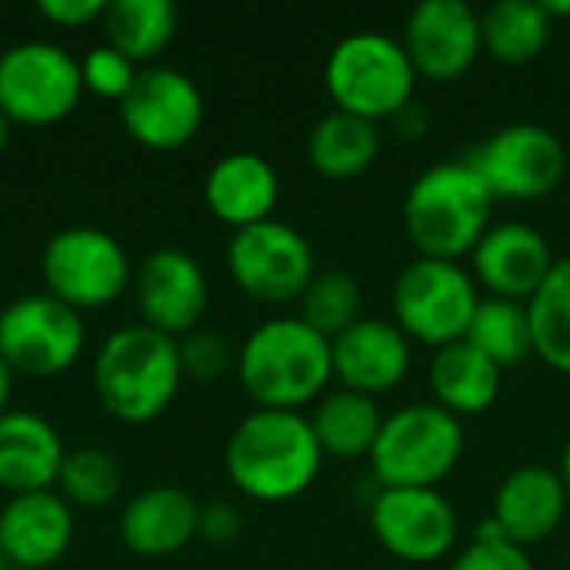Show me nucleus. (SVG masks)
Masks as SVG:
<instances>
[{
    "label": "nucleus",
    "instance_id": "nucleus-1",
    "mask_svg": "<svg viewBox=\"0 0 570 570\" xmlns=\"http://www.w3.org/2000/svg\"><path fill=\"white\" fill-rule=\"evenodd\" d=\"M224 468L230 484L257 504H287L307 494L324 468L311 417L301 411L254 407L227 438Z\"/></svg>",
    "mask_w": 570,
    "mask_h": 570
},
{
    "label": "nucleus",
    "instance_id": "nucleus-2",
    "mask_svg": "<svg viewBox=\"0 0 570 570\" xmlns=\"http://www.w3.org/2000/svg\"><path fill=\"white\" fill-rule=\"evenodd\" d=\"M234 371L257 407L304 411L331 391V341L301 317H274L244 337Z\"/></svg>",
    "mask_w": 570,
    "mask_h": 570
},
{
    "label": "nucleus",
    "instance_id": "nucleus-3",
    "mask_svg": "<svg viewBox=\"0 0 570 570\" xmlns=\"http://www.w3.org/2000/svg\"><path fill=\"white\" fill-rule=\"evenodd\" d=\"M94 394L100 407L120 424H150L177 397L184 384L180 347L174 337L127 324L104 337L90 367Z\"/></svg>",
    "mask_w": 570,
    "mask_h": 570
},
{
    "label": "nucleus",
    "instance_id": "nucleus-4",
    "mask_svg": "<svg viewBox=\"0 0 570 570\" xmlns=\"http://www.w3.org/2000/svg\"><path fill=\"white\" fill-rule=\"evenodd\" d=\"M494 194L471 160H444L414 177L404 194V230L417 257L464 261L494 227Z\"/></svg>",
    "mask_w": 570,
    "mask_h": 570
},
{
    "label": "nucleus",
    "instance_id": "nucleus-5",
    "mask_svg": "<svg viewBox=\"0 0 570 570\" xmlns=\"http://www.w3.org/2000/svg\"><path fill=\"white\" fill-rule=\"evenodd\" d=\"M468 448L464 424L434 401L407 404L384 414L381 434L367 458L377 488H441Z\"/></svg>",
    "mask_w": 570,
    "mask_h": 570
},
{
    "label": "nucleus",
    "instance_id": "nucleus-6",
    "mask_svg": "<svg viewBox=\"0 0 570 570\" xmlns=\"http://www.w3.org/2000/svg\"><path fill=\"white\" fill-rule=\"evenodd\" d=\"M324 87L334 100V110L381 124L414 100L417 73L397 37L357 30L331 47Z\"/></svg>",
    "mask_w": 570,
    "mask_h": 570
},
{
    "label": "nucleus",
    "instance_id": "nucleus-7",
    "mask_svg": "<svg viewBox=\"0 0 570 570\" xmlns=\"http://www.w3.org/2000/svg\"><path fill=\"white\" fill-rule=\"evenodd\" d=\"M478 304V281L458 261L414 257L391 287V321L411 344L434 351L468 337Z\"/></svg>",
    "mask_w": 570,
    "mask_h": 570
},
{
    "label": "nucleus",
    "instance_id": "nucleus-8",
    "mask_svg": "<svg viewBox=\"0 0 570 570\" xmlns=\"http://www.w3.org/2000/svg\"><path fill=\"white\" fill-rule=\"evenodd\" d=\"M134 271L127 247L110 230L90 224L57 230L40 254L47 294L80 314L117 304L134 284Z\"/></svg>",
    "mask_w": 570,
    "mask_h": 570
},
{
    "label": "nucleus",
    "instance_id": "nucleus-9",
    "mask_svg": "<svg viewBox=\"0 0 570 570\" xmlns=\"http://www.w3.org/2000/svg\"><path fill=\"white\" fill-rule=\"evenodd\" d=\"M83 347V314L47 291L13 297L0 311V357L13 371V377H60L80 361Z\"/></svg>",
    "mask_w": 570,
    "mask_h": 570
},
{
    "label": "nucleus",
    "instance_id": "nucleus-10",
    "mask_svg": "<svg viewBox=\"0 0 570 570\" xmlns=\"http://www.w3.org/2000/svg\"><path fill=\"white\" fill-rule=\"evenodd\" d=\"M83 100L80 60L50 40H23L0 53V110L17 127L67 120Z\"/></svg>",
    "mask_w": 570,
    "mask_h": 570
},
{
    "label": "nucleus",
    "instance_id": "nucleus-11",
    "mask_svg": "<svg viewBox=\"0 0 570 570\" xmlns=\"http://www.w3.org/2000/svg\"><path fill=\"white\" fill-rule=\"evenodd\" d=\"M224 261L240 294L274 307L301 301L317 274V257L311 240L297 227L277 217L234 230Z\"/></svg>",
    "mask_w": 570,
    "mask_h": 570
},
{
    "label": "nucleus",
    "instance_id": "nucleus-12",
    "mask_svg": "<svg viewBox=\"0 0 570 570\" xmlns=\"http://www.w3.org/2000/svg\"><path fill=\"white\" fill-rule=\"evenodd\" d=\"M468 160L494 200L534 204L551 197L568 177V150L561 137L551 127L531 120L494 130Z\"/></svg>",
    "mask_w": 570,
    "mask_h": 570
},
{
    "label": "nucleus",
    "instance_id": "nucleus-13",
    "mask_svg": "<svg viewBox=\"0 0 570 570\" xmlns=\"http://www.w3.org/2000/svg\"><path fill=\"white\" fill-rule=\"evenodd\" d=\"M367 528L391 558L417 568L451 558L461 538V518L441 488H377Z\"/></svg>",
    "mask_w": 570,
    "mask_h": 570
},
{
    "label": "nucleus",
    "instance_id": "nucleus-14",
    "mask_svg": "<svg viewBox=\"0 0 570 570\" xmlns=\"http://www.w3.org/2000/svg\"><path fill=\"white\" fill-rule=\"evenodd\" d=\"M204 114V94L194 77L167 63L140 67L134 87L117 104L124 134L157 154L187 147L200 134Z\"/></svg>",
    "mask_w": 570,
    "mask_h": 570
},
{
    "label": "nucleus",
    "instance_id": "nucleus-15",
    "mask_svg": "<svg viewBox=\"0 0 570 570\" xmlns=\"http://www.w3.org/2000/svg\"><path fill=\"white\" fill-rule=\"evenodd\" d=\"M401 47L417 80L454 83L484 53L481 13L464 0H424L407 13Z\"/></svg>",
    "mask_w": 570,
    "mask_h": 570
},
{
    "label": "nucleus",
    "instance_id": "nucleus-16",
    "mask_svg": "<svg viewBox=\"0 0 570 570\" xmlns=\"http://www.w3.org/2000/svg\"><path fill=\"white\" fill-rule=\"evenodd\" d=\"M130 291L140 324L174 341L197 331L210 304V284L204 264L180 247L150 250L137 264Z\"/></svg>",
    "mask_w": 570,
    "mask_h": 570
},
{
    "label": "nucleus",
    "instance_id": "nucleus-17",
    "mask_svg": "<svg viewBox=\"0 0 570 570\" xmlns=\"http://www.w3.org/2000/svg\"><path fill=\"white\" fill-rule=\"evenodd\" d=\"M554 261L558 257L538 227L524 220H501L474 247L471 271L488 297L528 304L548 281Z\"/></svg>",
    "mask_w": 570,
    "mask_h": 570
},
{
    "label": "nucleus",
    "instance_id": "nucleus-18",
    "mask_svg": "<svg viewBox=\"0 0 570 570\" xmlns=\"http://www.w3.org/2000/svg\"><path fill=\"white\" fill-rule=\"evenodd\" d=\"M411 341L394 321L361 317L331 341L334 381L344 391H357L374 401L404 384V377L411 374Z\"/></svg>",
    "mask_w": 570,
    "mask_h": 570
},
{
    "label": "nucleus",
    "instance_id": "nucleus-19",
    "mask_svg": "<svg viewBox=\"0 0 570 570\" xmlns=\"http://www.w3.org/2000/svg\"><path fill=\"white\" fill-rule=\"evenodd\" d=\"M570 494L554 468H514L494 491L491 524L518 548H534L558 534L568 518Z\"/></svg>",
    "mask_w": 570,
    "mask_h": 570
},
{
    "label": "nucleus",
    "instance_id": "nucleus-20",
    "mask_svg": "<svg viewBox=\"0 0 570 570\" xmlns=\"http://www.w3.org/2000/svg\"><path fill=\"white\" fill-rule=\"evenodd\" d=\"M73 531V508L57 491L17 494L0 508V548L10 568H53L70 551Z\"/></svg>",
    "mask_w": 570,
    "mask_h": 570
},
{
    "label": "nucleus",
    "instance_id": "nucleus-21",
    "mask_svg": "<svg viewBox=\"0 0 570 570\" xmlns=\"http://www.w3.org/2000/svg\"><path fill=\"white\" fill-rule=\"evenodd\" d=\"M120 544L137 558H170L200 534V501L174 484L134 494L117 518Z\"/></svg>",
    "mask_w": 570,
    "mask_h": 570
},
{
    "label": "nucleus",
    "instance_id": "nucleus-22",
    "mask_svg": "<svg viewBox=\"0 0 570 570\" xmlns=\"http://www.w3.org/2000/svg\"><path fill=\"white\" fill-rule=\"evenodd\" d=\"M277 200H281V177L274 164L254 150L224 154L204 177V204L230 230H244L271 220Z\"/></svg>",
    "mask_w": 570,
    "mask_h": 570
},
{
    "label": "nucleus",
    "instance_id": "nucleus-23",
    "mask_svg": "<svg viewBox=\"0 0 570 570\" xmlns=\"http://www.w3.org/2000/svg\"><path fill=\"white\" fill-rule=\"evenodd\" d=\"M63 458V438L47 417L13 407L0 417V491L10 498L53 491Z\"/></svg>",
    "mask_w": 570,
    "mask_h": 570
},
{
    "label": "nucleus",
    "instance_id": "nucleus-24",
    "mask_svg": "<svg viewBox=\"0 0 570 570\" xmlns=\"http://www.w3.org/2000/svg\"><path fill=\"white\" fill-rule=\"evenodd\" d=\"M501 381H504V371L468 341L434 351L431 371H428L434 404L454 414L458 421L491 411L501 397Z\"/></svg>",
    "mask_w": 570,
    "mask_h": 570
},
{
    "label": "nucleus",
    "instance_id": "nucleus-25",
    "mask_svg": "<svg viewBox=\"0 0 570 570\" xmlns=\"http://www.w3.org/2000/svg\"><path fill=\"white\" fill-rule=\"evenodd\" d=\"M384 414L381 404L357 391H327L311 414L314 438L324 451V458L334 461H367L374 451V441L381 434Z\"/></svg>",
    "mask_w": 570,
    "mask_h": 570
},
{
    "label": "nucleus",
    "instance_id": "nucleus-26",
    "mask_svg": "<svg viewBox=\"0 0 570 570\" xmlns=\"http://www.w3.org/2000/svg\"><path fill=\"white\" fill-rule=\"evenodd\" d=\"M381 154V130L344 110L324 114L307 134V164L324 180H354L374 167Z\"/></svg>",
    "mask_w": 570,
    "mask_h": 570
},
{
    "label": "nucleus",
    "instance_id": "nucleus-27",
    "mask_svg": "<svg viewBox=\"0 0 570 570\" xmlns=\"http://www.w3.org/2000/svg\"><path fill=\"white\" fill-rule=\"evenodd\" d=\"M104 43L137 67L154 60L177 37V7L170 0H110L100 17Z\"/></svg>",
    "mask_w": 570,
    "mask_h": 570
},
{
    "label": "nucleus",
    "instance_id": "nucleus-28",
    "mask_svg": "<svg viewBox=\"0 0 570 570\" xmlns=\"http://www.w3.org/2000/svg\"><path fill=\"white\" fill-rule=\"evenodd\" d=\"M484 53L504 67L534 63L554 37V20L541 0H498L481 13Z\"/></svg>",
    "mask_w": 570,
    "mask_h": 570
},
{
    "label": "nucleus",
    "instance_id": "nucleus-29",
    "mask_svg": "<svg viewBox=\"0 0 570 570\" xmlns=\"http://www.w3.org/2000/svg\"><path fill=\"white\" fill-rule=\"evenodd\" d=\"M464 341L471 347H478L488 361H494L501 371L524 364L528 357H534V334H531L528 304L501 301V297H481Z\"/></svg>",
    "mask_w": 570,
    "mask_h": 570
},
{
    "label": "nucleus",
    "instance_id": "nucleus-30",
    "mask_svg": "<svg viewBox=\"0 0 570 570\" xmlns=\"http://www.w3.org/2000/svg\"><path fill=\"white\" fill-rule=\"evenodd\" d=\"M534 357L551 371L570 374V257L554 261L541 291L528 301Z\"/></svg>",
    "mask_w": 570,
    "mask_h": 570
},
{
    "label": "nucleus",
    "instance_id": "nucleus-31",
    "mask_svg": "<svg viewBox=\"0 0 570 570\" xmlns=\"http://www.w3.org/2000/svg\"><path fill=\"white\" fill-rule=\"evenodd\" d=\"M73 511H100L110 508L124 491V471L117 458L104 448H77L67 451L57 488H53Z\"/></svg>",
    "mask_w": 570,
    "mask_h": 570
},
{
    "label": "nucleus",
    "instance_id": "nucleus-32",
    "mask_svg": "<svg viewBox=\"0 0 570 570\" xmlns=\"http://www.w3.org/2000/svg\"><path fill=\"white\" fill-rule=\"evenodd\" d=\"M297 304H301L297 317L317 334H324L327 341H334L337 334H344L351 324L361 321L364 291L347 271H317Z\"/></svg>",
    "mask_w": 570,
    "mask_h": 570
},
{
    "label": "nucleus",
    "instance_id": "nucleus-33",
    "mask_svg": "<svg viewBox=\"0 0 570 570\" xmlns=\"http://www.w3.org/2000/svg\"><path fill=\"white\" fill-rule=\"evenodd\" d=\"M137 73H140V67L130 63L124 53H117L107 43H97L80 57L83 94H94V97H104V100H114V104H120L127 97Z\"/></svg>",
    "mask_w": 570,
    "mask_h": 570
},
{
    "label": "nucleus",
    "instance_id": "nucleus-34",
    "mask_svg": "<svg viewBox=\"0 0 570 570\" xmlns=\"http://www.w3.org/2000/svg\"><path fill=\"white\" fill-rule=\"evenodd\" d=\"M448 570H534V561L524 548L511 544L491 521H484L471 544L451 558Z\"/></svg>",
    "mask_w": 570,
    "mask_h": 570
},
{
    "label": "nucleus",
    "instance_id": "nucleus-35",
    "mask_svg": "<svg viewBox=\"0 0 570 570\" xmlns=\"http://www.w3.org/2000/svg\"><path fill=\"white\" fill-rule=\"evenodd\" d=\"M177 347H180L184 381L190 377V381L207 384V381H220L230 367H237V351H234V344H230L224 334H217V331L197 327V331H190L187 337H180Z\"/></svg>",
    "mask_w": 570,
    "mask_h": 570
},
{
    "label": "nucleus",
    "instance_id": "nucleus-36",
    "mask_svg": "<svg viewBox=\"0 0 570 570\" xmlns=\"http://www.w3.org/2000/svg\"><path fill=\"white\" fill-rule=\"evenodd\" d=\"M244 531V514L230 504V501H210L200 504V534L197 541L207 544H234Z\"/></svg>",
    "mask_w": 570,
    "mask_h": 570
},
{
    "label": "nucleus",
    "instance_id": "nucleus-37",
    "mask_svg": "<svg viewBox=\"0 0 570 570\" xmlns=\"http://www.w3.org/2000/svg\"><path fill=\"white\" fill-rule=\"evenodd\" d=\"M107 3L104 0H40L37 3V13L60 27V30H77V27H90V23H100Z\"/></svg>",
    "mask_w": 570,
    "mask_h": 570
},
{
    "label": "nucleus",
    "instance_id": "nucleus-38",
    "mask_svg": "<svg viewBox=\"0 0 570 570\" xmlns=\"http://www.w3.org/2000/svg\"><path fill=\"white\" fill-rule=\"evenodd\" d=\"M391 127H394V134L401 137V140H421L428 130H431V124H434V117H431V110H428V104H421L417 97L404 107V110H397L391 120H387Z\"/></svg>",
    "mask_w": 570,
    "mask_h": 570
},
{
    "label": "nucleus",
    "instance_id": "nucleus-39",
    "mask_svg": "<svg viewBox=\"0 0 570 570\" xmlns=\"http://www.w3.org/2000/svg\"><path fill=\"white\" fill-rule=\"evenodd\" d=\"M10 394H13V371L0 357V417L10 411Z\"/></svg>",
    "mask_w": 570,
    "mask_h": 570
},
{
    "label": "nucleus",
    "instance_id": "nucleus-40",
    "mask_svg": "<svg viewBox=\"0 0 570 570\" xmlns=\"http://www.w3.org/2000/svg\"><path fill=\"white\" fill-rule=\"evenodd\" d=\"M541 3H544L548 17H551L554 23H561V20H570V0H541Z\"/></svg>",
    "mask_w": 570,
    "mask_h": 570
},
{
    "label": "nucleus",
    "instance_id": "nucleus-41",
    "mask_svg": "<svg viewBox=\"0 0 570 570\" xmlns=\"http://www.w3.org/2000/svg\"><path fill=\"white\" fill-rule=\"evenodd\" d=\"M558 474H561V481H564V488H568L570 494V438L568 444H564V451H561V468H558Z\"/></svg>",
    "mask_w": 570,
    "mask_h": 570
},
{
    "label": "nucleus",
    "instance_id": "nucleus-42",
    "mask_svg": "<svg viewBox=\"0 0 570 570\" xmlns=\"http://www.w3.org/2000/svg\"><path fill=\"white\" fill-rule=\"evenodd\" d=\"M10 130H13V124H10V117L0 110V157H3V150H7V144H10Z\"/></svg>",
    "mask_w": 570,
    "mask_h": 570
},
{
    "label": "nucleus",
    "instance_id": "nucleus-43",
    "mask_svg": "<svg viewBox=\"0 0 570 570\" xmlns=\"http://www.w3.org/2000/svg\"><path fill=\"white\" fill-rule=\"evenodd\" d=\"M10 564H7V554H3V548H0V570H7Z\"/></svg>",
    "mask_w": 570,
    "mask_h": 570
},
{
    "label": "nucleus",
    "instance_id": "nucleus-44",
    "mask_svg": "<svg viewBox=\"0 0 570 570\" xmlns=\"http://www.w3.org/2000/svg\"><path fill=\"white\" fill-rule=\"evenodd\" d=\"M568 568H570V541H568Z\"/></svg>",
    "mask_w": 570,
    "mask_h": 570
},
{
    "label": "nucleus",
    "instance_id": "nucleus-45",
    "mask_svg": "<svg viewBox=\"0 0 570 570\" xmlns=\"http://www.w3.org/2000/svg\"><path fill=\"white\" fill-rule=\"evenodd\" d=\"M0 53H3V50H0Z\"/></svg>",
    "mask_w": 570,
    "mask_h": 570
}]
</instances>
